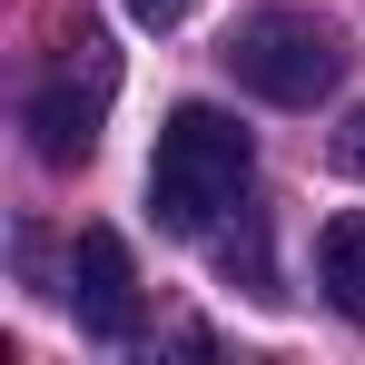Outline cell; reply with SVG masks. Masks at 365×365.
Returning a JSON list of instances; mask_svg holds the SVG:
<instances>
[{"label": "cell", "instance_id": "cell-2", "mask_svg": "<svg viewBox=\"0 0 365 365\" xmlns=\"http://www.w3.org/2000/svg\"><path fill=\"white\" fill-rule=\"evenodd\" d=\"M227 69H237L257 99H277V109H316L346 79V40L316 10H257V20H237V40H227Z\"/></svg>", "mask_w": 365, "mask_h": 365}, {"label": "cell", "instance_id": "cell-1", "mask_svg": "<svg viewBox=\"0 0 365 365\" xmlns=\"http://www.w3.org/2000/svg\"><path fill=\"white\" fill-rule=\"evenodd\" d=\"M247 168H257L247 128L227 119V109H207V99H178L168 128H158V158H148V217H158L168 237H197L247 187Z\"/></svg>", "mask_w": 365, "mask_h": 365}, {"label": "cell", "instance_id": "cell-5", "mask_svg": "<svg viewBox=\"0 0 365 365\" xmlns=\"http://www.w3.org/2000/svg\"><path fill=\"white\" fill-rule=\"evenodd\" d=\"M316 287L346 326H365V207H336L316 227Z\"/></svg>", "mask_w": 365, "mask_h": 365}, {"label": "cell", "instance_id": "cell-6", "mask_svg": "<svg viewBox=\"0 0 365 365\" xmlns=\"http://www.w3.org/2000/svg\"><path fill=\"white\" fill-rule=\"evenodd\" d=\"M346 178H365V109H346V128H336V148H326Z\"/></svg>", "mask_w": 365, "mask_h": 365}, {"label": "cell", "instance_id": "cell-3", "mask_svg": "<svg viewBox=\"0 0 365 365\" xmlns=\"http://www.w3.org/2000/svg\"><path fill=\"white\" fill-rule=\"evenodd\" d=\"M109 89H119V50L79 20V40H69V60L30 89V148L50 158V168H79L89 148H99V119H109Z\"/></svg>", "mask_w": 365, "mask_h": 365}, {"label": "cell", "instance_id": "cell-4", "mask_svg": "<svg viewBox=\"0 0 365 365\" xmlns=\"http://www.w3.org/2000/svg\"><path fill=\"white\" fill-rule=\"evenodd\" d=\"M69 316H79V336H99V346H128V336L148 326L138 257H128L119 227H79V247H69Z\"/></svg>", "mask_w": 365, "mask_h": 365}, {"label": "cell", "instance_id": "cell-7", "mask_svg": "<svg viewBox=\"0 0 365 365\" xmlns=\"http://www.w3.org/2000/svg\"><path fill=\"white\" fill-rule=\"evenodd\" d=\"M187 10H197V0H128V20H138V30H178Z\"/></svg>", "mask_w": 365, "mask_h": 365}]
</instances>
